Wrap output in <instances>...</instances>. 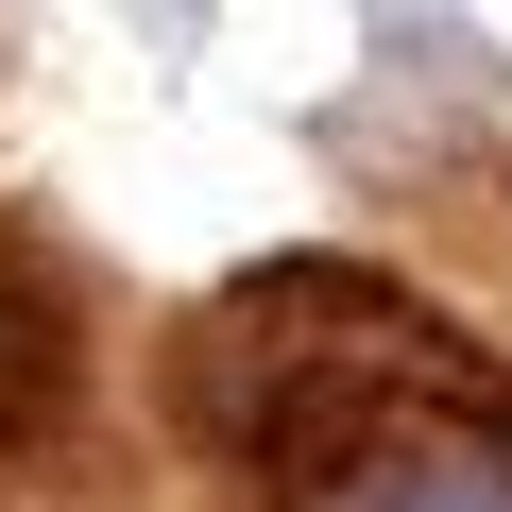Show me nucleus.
<instances>
[{"instance_id":"f257e3e1","label":"nucleus","mask_w":512,"mask_h":512,"mask_svg":"<svg viewBox=\"0 0 512 512\" xmlns=\"http://www.w3.org/2000/svg\"><path fill=\"white\" fill-rule=\"evenodd\" d=\"M359 512H512V444H410L359 478Z\"/></svg>"}]
</instances>
